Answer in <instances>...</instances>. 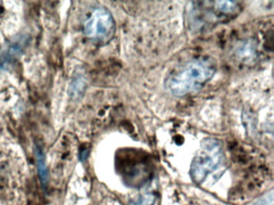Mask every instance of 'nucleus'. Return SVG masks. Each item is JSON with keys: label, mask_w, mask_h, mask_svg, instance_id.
Listing matches in <instances>:
<instances>
[{"label": "nucleus", "mask_w": 274, "mask_h": 205, "mask_svg": "<svg viewBox=\"0 0 274 205\" xmlns=\"http://www.w3.org/2000/svg\"><path fill=\"white\" fill-rule=\"evenodd\" d=\"M237 55L241 60L249 61L255 56V48L250 43H245L240 45L237 50Z\"/></svg>", "instance_id": "5"}, {"label": "nucleus", "mask_w": 274, "mask_h": 205, "mask_svg": "<svg viewBox=\"0 0 274 205\" xmlns=\"http://www.w3.org/2000/svg\"><path fill=\"white\" fill-rule=\"evenodd\" d=\"M224 160L222 144L217 139H204L191 162L190 175L193 181L203 183L210 174L222 165Z\"/></svg>", "instance_id": "2"}, {"label": "nucleus", "mask_w": 274, "mask_h": 205, "mask_svg": "<svg viewBox=\"0 0 274 205\" xmlns=\"http://www.w3.org/2000/svg\"><path fill=\"white\" fill-rule=\"evenodd\" d=\"M115 29V23L111 13L104 8L96 9L84 25L86 36L93 40L109 39Z\"/></svg>", "instance_id": "3"}, {"label": "nucleus", "mask_w": 274, "mask_h": 205, "mask_svg": "<svg viewBox=\"0 0 274 205\" xmlns=\"http://www.w3.org/2000/svg\"><path fill=\"white\" fill-rule=\"evenodd\" d=\"M36 156H37V163L38 166H39L40 178H41L42 181L46 183L48 180V173H47L45 163H44V156L40 149L36 151Z\"/></svg>", "instance_id": "8"}, {"label": "nucleus", "mask_w": 274, "mask_h": 205, "mask_svg": "<svg viewBox=\"0 0 274 205\" xmlns=\"http://www.w3.org/2000/svg\"><path fill=\"white\" fill-rule=\"evenodd\" d=\"M216 73V66L209 59H196L170 77L167 89L175 96L187 95L209 82Z\"/></svg>", "instance_id": "1"}, {"label": "nucleus", "mask_w": 274, "mask_h": 205, "mask_svg": "<svg viewBox=\"0 0 274 205\" xmlns=\"http://www.w3.org/2000/svg\"><path fill=\"white\" fill-rule=\"evenodd\" d=\"M86 81L82 79V76L77 78L71 84L72 95L73 96H82L86 89Z\"/></svg>", "instance_id": "6"}, {"label": "nucleus", "mask_w": 274, "mask_h": 205, "mask_svg": "<svg viewBox=\"0 0 274 205\" xmlns=\"http://www.w3.org/2000/svg\"><path fill=\"white\" fill-rule=\"evenodd\" d=\"M164 205H224L218 200L203 197L195 193H184V191H175L164 199Z\"/></svg>", "instance_id": "4"}, {"label": "nucleus", "mask_w": 274, "mask_h": 205, "mask_svg": "<svg viewBox=\"0 0 274 205\" xmlns=\"http://www.w3.org/2000/svg\"><path fill=\"white\" fill-rule=\"evenodd\" d=\"M155 198L152 195H144L139 196V199H134L130 203L131 205H152Z\"/></svg>", "instance_id": "9"}, {"label": "nucleus", "mask_w": 274, "mask_h": 205, "mask_svg": "<svg viewBox=\"0 0 274 205\" xmlns=\"http://www.w3.org/2000/svg\"><path fill=\"white\" fill-rule=\"evenodd\" d=\"M214 4L216 10L223 13H230V12H234L237 7V4L232 1H217Z\"/></svg>", "instance_id": "7"}]
</instances>
